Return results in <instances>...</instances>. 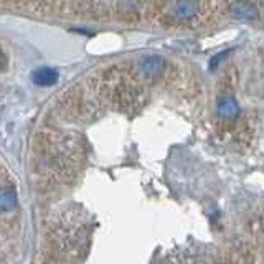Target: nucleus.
Instances as JSON below:
<instances>
[{"instance_id": "7ed1b4c3", "label": "nucleus", "mask_w": 264, "mask_h": 264, "mask_svg": "<svg viewBox=\"0 0 264 264\" xmlns=\"http://www.w3.org/2000/svg\"><path fill=\"white\" fill-rule=\"evenodd\" d=\"M239 104L235 96V73H228L223 78L217 99V119L221 132H236L239 122Z\"/></svg>"}, {"instance_id": "20e7f679", "label": "nucleus", "mask_w": 264, "mask_h": 264, "mask_svg": "<svg viewBox=\"0 0 264 264\" xmlns=\"http://www.w3.org/2000/svg\"><path fill=\"white\" fill-rule=\"evenodd\" d=\"M226 12L235 20L256 22L261 19L259 0H226Z\"/></svg>"}, {"instance_id": "39448f33", "label": "nucleus", "mask_w": 264, "mask_h": 264, "mask_svg": "<svg viewBox=\"0 0 264 264\" xmlns=\"http://www.w3.org/2000/svg\"><path fill=\"white\" fill-rule=\"evenodd\" d=\"M58 81V71L51 68H40L33 71V83L37 86H53Z\"/></svg>"}, {"instance_id": "f03ea898", "label": "nucleus", "mask_w": 264, "mask_h": 264, "mask_svg": "<svg viewBox=\"0 0 264 264\" xmlns=\"http://www.w3.org/2000/svg\"><path fill=\"white\" fill-rule=\"evenodd\" d=\"M218 12V0H151L147 15L159 27L191 30L208 25Z\"/></svg>"}, {"instance_id": "f257e3e1", "label": "nucleus", "mask_w": 264, "mask_h": 264, "mask_svg": "<svg viewBox=\"0 0 264 264\" xmlns=\"http://www.w3.org/2000/svg\"><path fill=\"white\" fill-rule=\"evenodd\" d=\"M83 160L80 137L58 130H41L33 142V170L48 185L76 177Z\"/></svg>"}]
</instances>
